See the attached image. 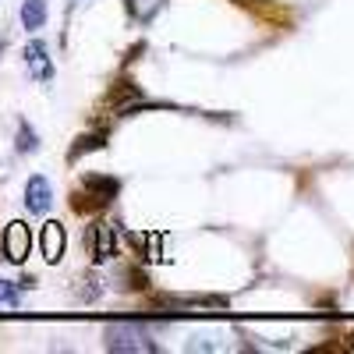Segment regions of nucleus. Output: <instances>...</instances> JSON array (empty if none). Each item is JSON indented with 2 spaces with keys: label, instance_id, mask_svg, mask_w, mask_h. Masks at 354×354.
I'll return each mask as SVG.
<instances>
[{
  "label": "nucleus",
  "instance_id": "obj_3",
  "mask_svg": "<svg viewBox=\"0 0 354 354\" xmlns=\"http://www.w3.org/2000/svg\"><path fill=\"white\" fill-rule=\"evenodd\" d=\"M28 248H32V234H28V227L21 220L8 223V230H4V255L11 262H25Z\"/></svg>",
  "mask_w": 354,
  "mask_h": 354
},
{
  "label": "nucleus",
  "instance_id": "obj_10",
  "mask_svg": "<svg viewBox=\"0 0 354 354\" xmlns=\"http://www.w3.org/2000/svg\"><path fill=\"white\" fill-rule=\"evenodd\" d=\"M32 280H25V283H15V280H0V305H18L21 298V287H28Z\"/></svg>",
  "mask_w": 354,
  "mask_h": 354
},
{
  "label": "nucleus",
  "instance_id": "obj_6",
  "mask_svg": "<svg viewBox=\"0 0 354 354\" xmlns=\"http://www.w3.org/2000/svg\"><path fill=\"white\" fill-rule=\"evenodd\" d=\"M25 64H28V71H32L39 82H46L50 75H53V64H50V53H46V43H28L25 46Z\"/></svg>",
  "mask_w": 354,
  "mask_h": 354
},
{
  "label": "nucleus",
  "instance_id": "obj_1",
  "mask_svg": "<svg viewBox=\"0 0 354 354\" xmlns=\"http://www.w3.org/2000/svg\"><path fill=\"white\" fill-rule=\"evenodd\" d=\"M106 347L110 351H121V354H138V351H156L153 337L145 333L135 322H113L106 326Z\"/></svg>",
  "mask_w": 354,
  "mask_h": 354
},
{
  "label": "nucleus",
  "instance_id": "obj_4",
  "mask_svg": "<svg viewBox=\"0 0 354 354\" xmlns=\"http://www.w3.org/2000/svg\"><path fill=\"white\" fill-rule=\"evenodd\" d=\"M50 202H53V188L46 177H28V185H25V205H28V213H46L50 209Z\"/></svg>",
  "mask_w": 354,
  "mask_h": 354
},
{
  "label": "nucleus",
  "instance_id": "obj_9",
  "mask_svg": "<svg viewBox=\"0 0 354 354\" xmlns=\"http://www.w3.org/2000/svg\"><path fill=\"white\" fill-rule=\"evenodd\" d=\"M103 142H106V135H103V131H93V135H78V138H75V145H71V160H78L82 153H93V149H100Z\"/></svg>",
  "mask_w": 354,
  "mask_h": 354
},
{
  "label": "nucleus",
  "instance_id": "obj_2",
  "mask_svg": "<svg viewBox=\"0 0 354 354\" xmlns=\"http://www.w3.org/2000/svg\"><path fill=\"white\" fill-rule=\"evenodd\" d=\"M117 192H121V181L117 177H100V174H88L82 181V192L75 195V209H96V205H106Z\"/></svg>",
  "mask_w": 354,
  "mask_h": 354
},
{
  "label": "nucleus",
  "instance_id": "obj_11",
  "mask_svg": "<svg viewBox=\"0 0 354 354\" xmlns=\"http://www.w3.org/2000/svg\"><path fill=\"white\" fill-rule=\"evenodd\" d=\"M36 145H39V142H36V131L21 124V131H18V153H32Z\"/></svg>",
  "mask_w": 354,
  "mask_h": 354
},
{
  "label": "nucleus",
  "instance_id": "obj_8",
  "mask_svg": "<svg viewBox=\"0 0 354 354\" xmlns=\"http://www.w3.org/2000/svg\"><path fill=\"white\" fill-rule=\"evenodd\" d=\"M21 25L28 32H36V28L46 25V0H25L21 4Z\"/></svg>",
  "mask_w": 354,
  "mask_h": 354
},
{
  "label": "nucleus",
  "instance_id": "obj_5",
  "mask_svg": "<svg viewBox=\"0 0 354 354\" xmlns=\"http://www.w3.org/2000/svg\"><path fill=\"white\" fill-rule=\"evenodd\" d=\"M39 245H43V259H46V262H61V259H64V245H68L64 227L57 223V220H50V223L43 227V234H39Z\"/></svg>",
  "mask_w": 354,
  "mask_h": 354
},
{
  "label": "nucleus",
  "instance_id": "obj_12",
  "mask_svg": "<svg viewBox=\"0 0 354 354\" xmlns=\"http://www.w3.org/2000/svg\"><path fill=\"white\" fill-rule=\"evenodd\" d=\"M0 50H4V39H0Z\"/></svg>",
  "mask_w": 354,
  "mask_h": 354
},
{
  "label": "nucleus",
  "instance_id": "obj_7",
  "mask_svg": "<svg viewBox=\"0 0 354 354\" xmlns=\"http://www.w3.org/2000/svg\"><path fill=\"white\" fill-rule=\"evenodd\" d=\"M113 252H117L113 227L110 223H96L93 227V259L96 262H106V259H113Z\"/></svg>",
  "mask_w": 354,
  "mask_h": 354
}]
</instances>
